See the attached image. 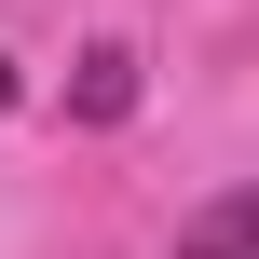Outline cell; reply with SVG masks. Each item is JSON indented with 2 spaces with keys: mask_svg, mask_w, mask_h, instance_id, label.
I'll use <instances>...</instances> for the list:
<instances>
[{
  "mask_svg": "<svg viewBox=\"0 0 259 259\" xmlns=\"http://www.w3.org/2000/svg\"><path fill=\"white\" fill-rule=\"evenodd\" d=\"M178 259H259V191H219L178 219Z\"/></svg>",
  "mask_w": 259,
  "mask_h": 259,
  "instance_id": "6da1fadb",
  "label": "cell"
},
{
  "mask_svg": "<svg viewBox=\"0 0 259 259\" xmlns=\"http://www.w3.org/2000/svg\"><path fill=\"white\" fill-rule=\"evenodd\" d=\"M68 109H82V123H123V109H137V55H123V41H96V55L68 68Z\"/></svg>",
  "mask_w": 259,
  "mask_h": 259,
  "instance_id": "7a4b0ae2",
  "label": "cell"
},
{
  "mask_svg": "<svg viewBox=\"0 0 259 259\" xmlns=\"http://www.w3.org/2000/svg\"><path fill=\"white\" fill-rule=\"evenodd\" d=\"M0 109H14V68H0Z\"/></svg>",
  "mask_w": 259,
  "mask_h": 259,
  "instance_id": "3957f363",
  "label": "cell"
}]
</instances>
